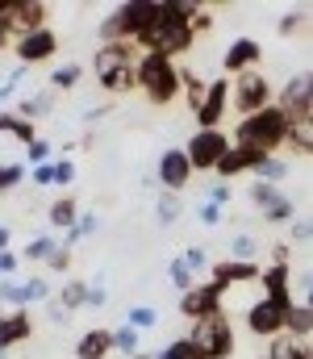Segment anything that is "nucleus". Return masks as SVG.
I'll return each mask as SVG.
<instances>
[{"label":"nucleus","instance_id":"nucleus-24","mask_svg":"<svg viewBox=\"0 0 313 359\" xmlns=\"http://www.w3.org/2000/svg\"><path fill=\"white\" fill-rule=\"evenodd\" d=\"M297 155H309L313 151V117H297V121H288V138H284Z\"/></svg>","mask_w":313,"mask_h":359},{"label":"nucleus","instance_id":"nucleus-31","mask_svg":"<svg viewBox=\"0 0 313 359\" xmlns=\"http://www.w3.org/2000/svg\"><path fill=\"white\" fill-rule=\"evenodd\" d=\"M125 326H134V330H155V326H159V309H151V305H134V309L125 313Z\"/></svg>","mask_w":313,"mask_h":359},{"label":"nucleus","instance_id":"nucleus-49","mask_svg":"<svg viewBox=\"0 0 313 359\" xmlns=\"http://www.w3.org/2000/svg\"><path fill=\"white\" fill-rule=\"evenodd\" d=\"M97 226H101V222H97L92 213H84V217H76V230H80V234H97Z\"/></svg>","mask_w":313,"mask_h":359},{"label":"nucleus","instance_id":"nucleus-23","mask_svg":"<svg viewBox=\"0 0 313 359\" xmlns=\"http://www.w3.org/2000/svg\"><path fill=\"white\" fill-rule=\"evenodd\" d=\"M0 134H13V138H17V142H25V147H29V142L38 138L34 121H21V117H17L13 109H0Z\"/></svg>","mask_w":313,"mask_h":359},{"label":"nucleus","instance_id":"nucleus-54","mask_svg":"<svg viewBox=\"0 0 313 359\" xmlns=\"http://www.w3.org/2000/svg\"><path fill=\"white\" fill-rule=\"evenodd\" d=\"M84 305H104V288L101 284H88V301Z\"/></svg>","mask_w":313,"mask_h":359},{"label":"nucleus","instance_id":"nucleus-10","mask_svg":"<svg viewBox=\"0 0 313 359\" xmlns=\"http://www.w3.org/2000/svg\"><path fill=\"white\" fill-rule=\"evenodd\" d=\"M251 201H255V205L263 209V217L276 222V226H280V222H293V213H297L293 201H288V192H280L276 184H263V180L251 184Z\"/></svg>","mask_w":313,"mask_h":359},{"label":"nucleus","instance_id":"nucleus-37","mask_svg":"<svg viewBox=\"0 0 313 359\" xmlns=\"http://www.w3.org/2000/svg\"><path fill=\"white\" fill-rule=\"evenodd\" d=\"M230 251H234L238 264H255V238H251V234H238V238L230 243Z\"/></svg>","mask_w":313,"mask_h":359},{"label":"nucleus","instance_id":"nucleus-19","mask_svg":"<svg viewBox=\"0 0 313 359\" xmlns=\"http://www.w3.org/2000/svg\"><path fill=\"white\" fill-rule=\"evenodd\" d=\"M251 280H259V268H255V264H238V259H221V264H213V284H217V288L251 284Z\"/></svg>","mask_w":313,"mask_h":359},{"label":"nucleus","instance_id":"nucleus-26","mask_svg":"<svg viewBox=\"0 0 313 359\" xmlns=\"http://www.w3.org/2000/svg\"><path fill=\"white\" fill-rule=\"evenodd\" d=\"M76 217H80L76 196H59V201L50 205V226H55V230H71V226H76Z\"/></svg>","mask_w":313,"mask_h":359},{"label":"nucleus","instance_id":"nucleus-33","mask_svg":"<svg viewBox=\"0 0 313 359\" xmlns=\"http://www.w3.org/2000/svg\"><path fill=\"white\" fill-rule=\"evenodd\" d=\"M205 80L197 76V72H180V92H188V104H193V113H197V104L205 100Z\"/></svg>","mask_w":313,"mask_h":359},{"label":"nucleus","instance_id":"nucleus-42","mask_svg":"<svg viewBox=\"0 0 313 359\" xmlns=\"http://www.w3.org/2000/svg\"><path fill=\"white\" fill-rule=\"evenodd\" d=\"M104 88H109V92H130V88H138V84H134V67H125V72H117L113 80H104Z\"/></svg>","mask_w":313,"mask_h":359},{"label":"nucleus","instance_id":"nucleus-1","mask_svg":"<svg viewBox=\"0 0 313 359\" xmlns=\"http://www.w3.org/2000/svg\"><path fill=\"white\" fill-rule=\"evenodd\" d=\"M284 138H288V117L276 104H267V109H259V113H251V117L238 121L234 147H251V151L272 155L276 147H284Z\"/></svg>","mask_w":313,"mask_h":359},{"label":"nucleus","instance_id":"nucleus-25","mask_svg":"<svg viewBox=\"0 0 313 359\" xmlns=\"http://www.w3.org/2000/svg\"><path fill=\"white\" fill-rule=\"evenodd\" d=\"M267 359H313L309 343H293L288 334H276L272 347H267Z\"/></svg>","mask_w":313,"mask_h":359},{"label":"nucleus","instance_id":"nucleus-52","mask_svg":"<svg viewBox=\"0 0 313 359\" xmlns=\"http://www.w3.org/2000/svg\"><path fill=\"white\" fill-rule=\"evenodd\" d=\"M17 271V255L13 251H0V276H13Z\"/></svg>","mask_w":313,"mask_h":359},{"label":"nucleus","instance_id":"nucleus-3","mask_svg":"<svg viewBox=\"0 0 313 359\" xmlns=\"http://www.w3.org/2000/svg\"><path fill=\"white\" fill-rule=\"evenodd\" d=\"M155 21V0H125L101 21V42H134Z\"/></svg>","mask_w":313,"mask_h":359},{"label":"nucleus","instance_id":"nucleus-45","mask_svg":"<svg viewBox=\"0 0 313 359\" xmlns=\"http://www.w3.org/2000/svg\"><path fill=\"white\" fill-rule=\"evenodd\" d=\"M180 259H184V268L193 271V276H197V271L205 268V251H201V247H188V251H184Z\"/></svg>","mask_w":313,"mask_h":359},{"label":"nucleus","instance_id":"nucleus-11","mask_svg":"<svg viewBox=\"0 0 313 359\" xmlns=\"http://www.w3.org/2000/svg\"><path fill=\"white\" fill-rule=\"evenodd\" d=\"M221 292L225 288H217V284H193L188 292H180V313L193 318V322H201V318L221 309Z\"/></svg>","mask_w":313,"mask_h":359},{"label":"nucleus","instance_id":"nucleus-15","mask_svg":"<svg viewBox=\"0 0 313 359\" xmlns=\"http://www.w3.org/2000/svg\"><path fill=\"white\" fill-rule=\"evenodd\" d=\"M55 50H59V38H55V29H34V34L17 38V59H21V67H34V63L50 59Z\"/></svg>","mask_w":313,"mask_h":359},{"label":"nucleus","instance_id":"nucleus-48","mask_svg":"<svg viewBox=\"0 0 313 359\" xmlns=\"http://www.w3.org/2000/svg\"><path fill=\"white\" fill-rule=\"evenodd\" d=\"M225 201H230V184H213V192H209V205H217V209H221Z\"/></svg>","mask_w":313,"mask_h":359},{"label":"nucleus","instance_id":"nucleus-17","mask_svg":"<svg viewBox=\"0 0 313 359\" xmlns=\"http://www.w3.org/2000/svg\"><path fill=\"white\" fill-rule=\"evenodd\" d=\"M259 159H263V151H251V147H234V142H230V151L217 159L213 172H217V176H242V172H251Z\"/></svg>","mask_w":313,"mask_h":359},{"label":"nucleus","instance_id":"nucleus-14","mask_svg":"<svg viewBox=\"0 0 313 359\" xmlns=\"http://www.w3.org/2000/svg\"><path fill=\"white\" fill-rule=\"evenodd\" d=\"M225 109H230V84L217 80V84L205 88V100L197 104V126L201 130H221V113Z\"/></svg>","mask_w":313,"mask_h":359},{"label":"nucleus","instance_id":"nucleus-6","mask_svg":"<svg viewBox=\"0 0 313 359\" xmlns=\"http://www.w3.org/2000/svg\"><path fill=\"white\" fill-rule=\"evenodd\" d=\"M230 104H234L242 117H251V113H259V109L272 104V84H267L259 72H242V76L234 80V96H230Z\"/></svg>","mask_w":313,"mask_h":359},{"label":"nucleus","instance_id":"nucleus-2","mask_svg":"<svg viewBox=\"0 0 313 359\" xmlns=\"http://www.w3.org/2000/svg\"><path fill=\"white\" fill-rule=\"evenodd\" d=\"M134 84L142 88V96L151 104H172L180 96V72L172 59H159V55H142L134 63Z\"/></svg>","mask_w":313,"mask_h":359},{"label":"nucleus","instance_id":"nucleus-56","mask_svg":"<svg viewBox=\"0 0 313 359\" xmlns=\"http://www.w3.org/2000/svg\"><path fill=\"white\" fill-rule=\"evenodd\" d=\"M8 42H17V38H13V29H8V21L0 17V46H8Z\"/></svg>","mask_w":313,"mask_h":359},{"label":"nucleus","instance_id":"nucleus-50","mask_svg":"<svg viewBox=\"0 0 313 359\" xmlns=\"http://www.w3.org/2000/svg\"><path fill=\"white\" fill-rule=\"evenodd\" d=\"M50 322H55V326H67V322H71V313H67L59 301H50Z\"/></svg>","mask_w":313,"mask_h":359},{"label":"nucleus","instance_id":"nucleus-22","mask_svg":"<svg viewBox=\"0 0 313 359\" xmlns=\"http://www.w3.org/2000/svg\"><path fill=\"white\" fill-rule=\"evenodd\" d=\"M313 330V309L309 305H293L288 318H284V334H293V343H309Z\"/></svg>","mask_w":313,"mask_h":359},{"label":"nucleus","instance_id":"nucleus-57","mask_svg":"<svg viewBox=\"0 0 313 359\" xmlns=\"http://www.w3.org/2000/svg\"><path fill=\"white\" fill-rule=\"evenodd\" d=\"M8 238H13V234H8V230L0 226V251H8Z\"/></svg>","mask_w":313,"mask_h":359},{"label":"nucleus","instance_id":"nucleus-27","mask_svg":"<svg viewBox=\"0 0 313 359\" xmlns=\"http://www.w3.org/2000/svg\"><path fill=\"white\" fill-rule=\"evenodd\" d=\"M84 301H88V284H84V280H67V284L59 288V305H63L67 313H71V309H80Z\"/></svg>","mask_w":313,"mask_h":359},{"label":"nucleus","instance_id":"nucleus-36","mask_svg":"<svg viewBox=\"0 0 313 359\" xmlns=\"http://www.w3.org/2000/svg\"><path fill=\"white\" fill-rule=\"evenodd\" d=\"M80 76H84V67H80V63H67V67H59V72L50 76V84H55V88H76Z\"/></svg>","mask_w":313,"mask_h":359},{"label":"nucleus","instance_id":"nucleus-28","mask_svg":"<svg viewBox=\"0 0 313 359\" xmlns=\"http://www.w3.org/2000/svg\"><path fill=\"white\" fill-rule=\"evenodd\" d=\"M155 213H159V226H176V217L184 213V205H180L176 192H163V196L155 201Z\"/></svg>","mask_w":313,"mask_h":359},{"label":"nucleus","instance_id":"nucleus-13","mask_svg":"<svg viewBox=\"0 0 313 359\" xmlns=\"http://www.w3.org/2000/svg\"><path fill=\"white\" fill-rule=\"evenodd\" d=\"M159 184H163L167 192H180V188H188V184H193L188 155H184L180 147H172V151H163V155H159Z\"/></svg>","mask_w":313,"mask_h":359},{"label":"nucleus","instance_id":"nucleus-7","mask_svg":"<svg viewBox=\"0 0 313 359\" xmlns=\"http://www.w3.org/2000/svg\"><path fill=\"white\" fill-rule=\"evenodd\" d=\"M288 309L293 305H280V301H255L251 309H246V326H251V334H263V339H276V334H284V318H288Z\"/></svg>","mask_w":313,"mask_h":359},{"label":"nucleus","instance_id":"nucleus-16","mask_svg":"<svg viewBox=\"0 0 313 359\" xmlns=\"http://www.w3.org/2000/svg\"><path fill=\"white\" fill-rule=\"evenodd\" d=\"M259 55H263V46H259L255 38H234V42H230V50L221 55V72H225V76H242V72H255Z\"/></svg>","mask_w":313,"mask_h":359},{"label":"nucleus","instance_id":"nucleus-40","mask_svg":"<svg viewBox=\"0 0 313 359\" xmlns=\"http://www.w3.org/2000/svg\"><path fill=\"white\" fill-rule=\"evenodd\" d=\"M50 151H55V147H50V142H42V138H34V142L25 147V155H29V163H34V168H42V163L50 159Z\"/></svg>","mask_w":313,"mask_h":359},{"label":"nucleus","instance_id":"nucleus-29","mask_svg":"<svg viewBox=\"0 0 313 359\" xmlns=\"http://www.w3.org/2000/svg\"><path fill=\"white\" fill-rule=\"evenodd\" d=\"M251 172L263 180V184H276V180L288 176V163H284V159H272V155H263V159H259V163H255Z\"/></svg>","mask_w":313,"mask_h":359},{"label":"nucleus","instance_id":"nucleus-32","mask_svg":"<svg viewBox=\"0 0 313 359\" xmlns=\"http://www.w3.org/2000/svg\"><path fill=\"white\" fill-rule=\"evenodd\" d=\"M0 301L25 309V305H29V297H25V280H8V276H0Z\"/></svg>","mask_w":313,"mask_h":359},{"label":"nucleus","instance_id":"nucleus-39","mask_svg":"<svg viewBox=\"0 0 313 359\" xmlns=\"http://www.w3.org/2000/svg\"><path fill=\"white\" fill-rule=\"evenodd\" d=\"M305 25V8H293V13H284L280 21H276V29H280V38H288V34H297Z\"/></svg>","mask_w":313,"mask_h":359},{"label":"nucleus","instance_id":"nucleus-20","mask_svg":"<svg viewBox=\"0 0 313 359\" xmlns=\"http://www.w3.org/2000/svg\"><path fill=\"white\" fill-rule=\"evenodd\" d=\"M113 351V330H88L76 343V359H104Z\"/></svg>","mask_w":313,"mask_h":359},{"label":"nucleus","instance_id":"nucleus-51","mask_svg":"<svg viewBox=\"0 0 313 359\" xmlns=\"http://www.w3.org/2000/svg\"><path fill=\"white\" fill-rule=\"evenodd\" d=\"M201 222H205V226H217V222H221V209H217V205H201Z\"/></svg>","mask_w":313,"mask_h":359},{"label":"nucleus","instance_id":"nucleus-35","mask_svg":"<svg viewBox=\"0 0 313 359\" xmlns=\"http://www.w3.org/2000/svg\"><path fill=\"white\" fill-rule=\"evenodd\" d=\"M159 359H205V355H201L188 339H176V343H167V347L159 351Z\"/></svg>","mask_w":313,"mask_h":359},{"label":"nucleus","instance_id":"nucleus-4","mask_svg":"<svg viewBox=\"0 0 313 359\" xmlns=\"http://www.w3.org/2000/svg\"><path fill=\"white\" fill-rule=\"evenodd\" d=\"M188 343H193L205 359H230L234 355V326H230V318L217 309V313H209V318H201V322L193 326Z\"/></svg>","mask_w":313,"mask_h":359},{"label":"nucleus","instance_id":"nucleus-55","mask_svg":"<svg viewBox=\"0 0 313 359\" xmlns=\"http://www.w3.org/2000/svg\"><path fill=\"white\" fill-rule=\"evenodd\" d=\"M293 238H297V243H309V222H297V226H293Z\"/></svg>","mask_w":313,"mask_h":359},{"label":"nucleus","instance_id":"nucleus-21","mask_svg":"<svg viewBox=\"0 0 313 359\" xmlns=\"http://www.w3.org/2000/svg\"><path fill=\"white\" fill-rule=\"evenodd\" d=\"M263 288H267V301H280V305H293V292H288V268H267L259 271Z\"/></svg>","mask_w":313,"mask_h":359},{"label":"nucleus","instance_id":"nucleus-58","mask_svg":"<svg viewBox=\"0 0 313 359\" xmlns=\"http://www.w3.org/2000/svg\"><path fill=\"white\" fill-rule=\"evenodd\" d=\"M130 359H155V355H130Z\"/></svg>","mask_w":313,"mask_h":359},{"label":"nucleus","instance_id":"nucleus-38","mask_svg":"<svg viewBox=\"0 0 313 359\" xmlns=\"http://www.w3.org/2000/svg\"><path fill=\"white\" fill-rule=\"evenodd\" d=\"M172 284H176V288H180V292H188V288H193V284H197V276H193V271L184 268V259H172Z\"/></svg>","mask_w":313,"mask_h":359},{"label":"nucleus","instance_id":"nucleus-5","mask_svg":"<svg viewBox=\"0 0 313 359\" xmlns=\"http://www.w3.org/2000/svg\"><path fill=\"white\" fill-rule=\"evenodd\" d=\"M230 151V138L221 134V130H197L193 138H188V168H193V176L197 172H213L217 168V159Z\"/></svg>","mask_w":313,"mask_h":359},{"label":"nucleus","instance_id":"nucleus-30","mask_svg":"<svg viewBox=\"0 0 313 359\" xmlns=\"http://www.w3.org/2000/svg\"><path fill=\"white\" fill-rule=\"evenodd\" d=\"M50 104H55V92H42V96H29V100H21V109H17V117H21V121H29V117H42V113H50Z\"/></svg>","mask_w":313,"mask_h":359},{"label":"nucleus","instance_id":"nucleus-46","mask_svg":"<svg viewBox=\"0 0 313 359\" xmlns=\"http://www.w3.org/2000/svg\"><path fill=\"white\" fill-rule=\"evenodd\" d=\"M25 297L29 301H46L50 297V284L46 280H25Z\"/></svg>","mask_w":313,"mask_h":359},{"label":"nucleus","instance_id":"nucleus-43","mask_svg":"<svg viewBox=\"0 0 313 359\" xmlns=\"http://www.w3.org/2000/svg\"><path fill=\"white\" fill-rule=\"evenodd\" d=\"M21 180H25V168H21V163H4V168H0V192L13 188V184H21Z\"/></svg>","mask_w":313,"mask_h":359},{"label":"nucleus","instance_id":"nucleus-47","mask_svg":"<svg viewBox=\"0 0 313 359\" xmlns=\"http://www.w3.org/2000/svg\"><path fill=\"white\" fill-rule=\"evenodd\" d=\"M46 264H50V268H55V271H67V268H71V251H67V247H55Z\"/></svg>","mask_w":313,"mask_h":359},{"label":"nucleus","instance_id":"nucleus-12","mask_svg":"<svg viewBox=\"0 0 313 359\" xmlns=\"http://www.w3.org/2000/svg\"><path fill=\"white\" fill-rule=\"evenodd\" d=\"M46 4L42 0H17L13 8H8V29H13V38H25V34H34V29H46Z\"/></svg>","mask_w":313,"mask_h":359},{"label":"nucleus","instance_id":"nucleus-18","mask_svg":"<svg viewBox=\"0 0 313 359\" xmlns=\"http://www.w3.org/2000/svg\"><path fill=\"white\" fill-rule=\"evenodd\" d=\"M29 334H34V322H29V313H25V309H13V313H4V318H0V351H8V347L25 343Z\"/></svg>","mask_w":313,"mask_h":359},{"label":"nucleus","instance_id":"nucleus-44","mask_svg":"<svg viewBox=\"0 0 313 359\" xmlns=\"http://www.w3.org/2000/svg\"><path fill=\"white\" fill-rule=\"evenodd\" d=\"M50 168H55V180H50V184H71V180H76V163H71V159H55Z\"/></svg>","mask_w":313,"mask_h":359},{"label":"nucleus","instance_id":"nucleus-8","mask_svg":"<svg viewBox=\"0 0 313 359\" xmlns=\"http://www.w3.org/2000/svg\"><path fill=\"white\" fill-rule=\"evenodd\" d=\"M309 72H301V76H293L288 84H284V92H280V113L288 117V121H297V117H313V88H309Z\"/></svg>","mask_w":313,"mask_h":359},{"label":"nucleus","instance_id":"nucleus-34","mask_svg":"<svg viewBox=\"0 0 313 359\" xmlns=\"http://www.w3.org/2000/svg\"><path fill=\"white\" fill-rule=\"evenodd\" d=\"M113 351L138 355V330H134V326H117V330H113Z\"/></svg>","mask_w":313,"mask_h":359},{"label":"nucleus","instance_id":"nucleus-53","mask_svg":"<svg viewBox=\"0 0 313 359\" xmlns=\"http://www.w3.org/2000/svg\"><path fill=\"white\" fill-rule=\"evenodd\" d=\"M50 180H55V168H50V163L34 168V184H50Z\"/></svg>","mask_w":313,"mask_h":359},{"label":"nucleus","instance_id":"nucleus-9","mask_svg":"<svg viewBox=\"0 0 313 359\" xmlns=\"http://www.w3.org/2000/svg\"><path fill=\"white\" fill-rule=\"evenodd\" d=\"M134 50H138L134 42H104L101 50L92 55V72H97V80L104 84V80H113L117 72L134 67V63H138V59H134Z\"/></svg>","mask_w":313,"mask_h":359},{"label":"nucleus","instance_id":"nucleus-41","mask_svg":"<svg viewBox=\"0 0 313 359\" xmlns=\"http://www.w3.org/2000/svg\"><path fill=\"white\" fill-rule=\"evenodd\" d=\"M50 251H55V238H34L29 247H25V259H50Z\"/></svg>","mask_w":313,"mask_h":359}]
</instances>
